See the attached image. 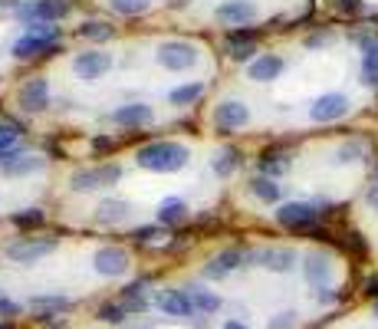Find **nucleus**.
<instances>
[{"label": "nucleus", "instance_id": "nucleus-3", "mask_svg": "<svg viewBox=\"0 0 378 329\" xmlns=\"http://www.w3.org/2000/svg\"><path fill=\"white\" fill-rule=\"evenodd\" d=\"M119 178H122V168L108 162V164H99V168H83V172H76V175L69 178V188L79 191V195H89V191H99V188L119 185Z\"/></svg>", "mask_w": 378, "mask_h": 329}, {"label": "nucleus", "instance_id": "nucleus-11", "mask_svg": "<svg viewBox=\"0 0 378 329\" xmlns=\"http://www.w3.org/2000/svg\"><path fill=\"white\" fill-rule=\"evenodd\" d=\"M214 17H217V23H224V27H244V23L257 20V7H253L250 0H224L214 10Z\"/></svg>", "mask_w": 378, "mask_h": 329}, {"label": "nucleus", "instance_id": "nucleus-44", "mask_svg": "<svg viewBox=\"0 0 378 329\" xmlns=\"http://www.w3.org/2000/svg\"><path fill=\"white\" fill-rule=\"evenodd\" d=\"M372 313H375V316H378V300H375V307H372Z\"/></svg>", "mask_w": 378, "mask_h": 329}, {"label": "nucleus", "instance_id": "nucleus-31", "mask_svg": "<svg viewBox=\"0 0 378 329\" xmlns=\"http://www.w3.org/2000/svg\"><path fill=\"white\" fill-rule=\"evenodd\" d=\"M365 155H368V142L356 139V142H346L335 152V164H356V162H362Z\"/></svg>", "mask_w": 378, "mask_h": 329}, {"label": "nucleus", "instance_id": "nucleus-39", "mask_svg": "<svg viewBox=\"0 0 378 329\" xmlns=\"http://www.w3.org/2000/svg\"><path fill=\"white\" fill-rule=\"evenodd\" d=\"M155 237H162V227H151V224H148V227H139V230H135V241H141V244H145V241H155Z\"/></svg>", "mask_w": 378, "mask_h": 329}, {"label": "nucleus", "instance_id": "nucleus-28", "mask_svg": "<svg viewBox=\"0 0 378 329\" xmlns=\"http://www.w3.org/2000/svg\"><path fill=\"white\" fill-rule=\"evenodd\" d=\"M240 162H244V158H240V148H220L217 158H214V175L217 178H230L240 168Z\"/></svg>", "mask_w": 378, "mask_h": 329}, {"label": "nucleus", "instance_id": "nucleus-33", "mask_svg": "<svg viewBox=\"0 0 378 329\" xmlns=\"http://www.w3.org/2000/svg\"><path fill=\"white\" fill-rule=\"evenodd\" d=\"M151 7V0H112V10L122 17H139Z\"/></svg>", "mask_w": 378, "mask_h": 329}, {"label": "nucleus", "instance_id": "nucleus-1", "mask_svg": "<svg viewBox=\"0 0 378 329\" xmlns=\"http://www.w3.org/2000/svg\"><path fill=\"white\" fill-rule=\"evenodd\" d=\"M191 152L188 145H178V142H151V145H141L135 152V162L139 168L145 172H155V175H172V172H181L188 164Z\"/></svg>", "mask_w": 378, "mask_h": 329}, {"label": "nucleus", "instance_id": "nucleus-19", "mask_svg": "<svg viewBox=\"0 0 378 329\" xmlns=\"http://www.w3.org/2000/svg\"><path fill=\"white\" fill-rule=\"evenodd\" d=\"M112 119L119 122V125H125V129H139V125L155 122V109L145 106V102H129V106H119Z\"/></svg>", "mask_w": 378, "mask_h": 329}, {"label": "nucleus", "instance_id": "nucleus-17", "mask_svg": "<svg viewBox=\"0 0 378 329\" xmlns=\"http://www.w3.org/2000/svg\"><path fill=\"white\" fill-rule=\"evenodd\" d=\"M283 69H286V63H283L276 53H263L247 66L250 79H257V83H273V79H280Z\"/></svg>", "mask_w": 378, "mask_h": 329}, {"label": "nucleus", "instance_id": "nucleus-45", "mask_svg": "<svg viewBox=\"0 0 378 329\" xmlns=\"http://www.w3.org/2000/svg\"><path fill=\"white\" fill-rule=\"evenodd\" d=\"M375 185H378V164H375Z\"/></svg>", "mask_w": 378, "mask_h": 329}, {"label": "nucleus", "instance_id": "nucleus-2", "mask_svg": "<svg viewBox=\"0 0 378 329\" xmlns=\"http://www.w3.org/2000/svg\"><path fill=\"white\" fill-rule=\"evenodd\" d=\"M56 36H59L56 27L36 23V27H30V30L10 46V53L17 56V59H33V56H40V53H56Z\"/></svg>", "mask_w": 378, "mask_h": 329}, {"label": "nucleus", "instance_id": "nucleus-32", "mask_svg": "<svg viewBox=\"0 0 378 329\" xmlns=\"http://www.w3.org/2000/svg\"><path fill=\"white\" fill-rule=\"evenodd\" d=\"M79 36H86V40H112V27L102 20H86L79 27Z\"/></svg>", "mask_w": 378, "mask_h": 329}, {"label": "nucleus", "instance_id": "nucleus-13", "mask_svg": "<svg viewBox=\"0 0 378 329\" xmlns=\"http://www.w3.org/2000/svg\"><path fill=\"white\" fill-rule=\"evenodd\" d=\"M250 260L273 270V274H290L293 267H296V251L293 247H267V251H257Z\"/></svg>", "mask_w": 378, "mask_h": 329}, {"label": "nucleus", "instance_id": "nucleus-23", "mask_svg": "<svg viewBox=\"0 0 378 329\" xmlns=\"http://www.w3.org/2000/svg\"><path fill=\"white\" fill-rule=\"evenodd\" d=\"M30 307H33V313H36V319H53L56 313H66L73 303L63 300V296H36Z\"/></svg>", "mask_w": 378, "mask_h": 329}, {"label": "nucleus", "instance_id": "nucleus-8", "mask_svg": "<svg viewBox=\"0 0 378 329\" xmlns=\"http://www.w3.org/2000/svg\"><path fill=\"white\" fill-rule=\"evenodd\" d=\"M250 122V109L240 99H224L214 109V129L217 132H237Z\"/></svg>", "mask_w": 378, "mask_h": 329}, {"label": "nucleus", "instance_id": "nucleus-25", "mask_svg": "<svg viewBox=\"0 0 378 329\" xmlns=\"http://www.w3.org/2000/svg\"><path fill=\"white\" fill-rule=\"evenodd\" d=\"M362 83L372 89L378 86V40L362 46Z\"/></svg>", "mask_w": 378, "mask_h": 329}, {"label": "nucleus", "instance_id": "nucleus-4", "mask_svg": "<svg viewBox=\"0 0 378 329\" xmlns=\"http://www.w3.org/2000/svg\"><path fill=\"white\" fill-rule=\"evenodd\" d=\"M155 59H158V66H164V69L181 73V69L197 66V46L195 43H184V40H168V43L158 46Z\"/></svg>", "mask_w": 378, "mask_h": 329}, {"label": "nucleus", "instance_id": "nucleus-22", "mask_svg": "<svg viewBox=\"0 0 378 329\" xmlns=\"http://www.w3.org/2000/svg\"><path fill=\"white\" fill-rule=\"evenodd\" d=\"M43 164H46V158H40V155H7V158H4V172L10 178L33 175V172H40Z\"/></svg>", "mask_w": 378, "mask_h": 329}, {"label": "nucleus", "instance_id": "nucleus-29", "mask_svg": "<svg viewBox=\"0 0 378 329\" xmlns=\"http://www.w3.org/2000/svg\"><path fill=\"white\" fill-rule=\"evenodd\" d=\"M188 296H191L195 309H201V313H217L220 309V296L204 290V286H188Z\"/></svg>", "mask_w": 378, "mask_h": 329}, {"label": "nucleus", "instance_id": "nucleus-27", "mask_svg": "<svg viewBox=\"0 0 378 329\" xmlns=\"http://www.w3.org/2000/svg\"><path fill=\"white\" fill-rule=\"evenodd\" d=\"M250 195L260 197L263 204H276V201H280V185L267 175H257L253 181H250Z\"/></svg>", "mask_w": 378, "mask_h": 329}, {"label": "nucleus", "instance_id": "nucleus-16", "mask_svg": "<svg viewBox=\"0 0 378 329\" xmlns=\"http://www.w3.org/2000/svg\"><path fill=\"white\" fill-rule=\"evenodd\" d=\"M240 267H244V253L230 247V251H220L214 260L204 263V276L207 280H224V276H230L234 270H240Z\"/></svg>", "mask_w": 378, "mask_h": 329}, {"label": "nucleus", "instance_id": "nucleus-42", "mask_svg": "<svg viewBox=\"0 0 378 329\" xmlns=\"http://www.w3.org/2000/svg\"><path fill=\"white\" fill-rule=\"evenodd\" d=\"M365 201H368V204H372V208H378V185H375V188H368Z\"/></svg>", "mask_w": 378, "mask_h": 329}, {"label": "nucleus", "instance_id": "nucleus-37", "mask_svg": "<svg viewBox=\"0 0 378 329\" xmlns=\"http://www.w3.org/2000/svg\"><path fill=\"white\" fill-rule=\"evenodd\" d=\"M362 0H332V10L342 13V17H356V13H362Z\"/></svg>", "mask_w": 378, "mask_h": 329}, {"label": "nucleus", "instance_id": "nucleus-46", "mask_svg": "<svg viewBox=\"0 0 378 329\" xmlns=\"http://www.w3.org/2000/svg\"><path fill=\"white\" fill-rule=\"evenodd\" d=\"M0 329H7V326H0Z\"/></svg>", "mask_w": 378, "mask_h": 329}, {"label": "nucleus", "instance_id": "nucleus-40", "mask_svg": "<svg viewBox=\"0 0 378 329\" xmlns=\"http://www.w3.org/2000/svg\"><path fill=\"white\" fill-rule=\"evenodd\" d=\"M17 313H20V307H17V303H10V300H4V296H0V316H17Z\"/></svg>", "mask_w": 378, "mask_h": 329}, {"label": "nucleus", "instance_id": "nucleus-30", "mask_svg": "<svg viewBox=\"0 0 378 329\" xmlns=\"http://www.w3.org/2000/svg\"><path fill=\"white\" fill-rule=\"evenodd\" d=\"M201 96H204V83H184V86L168 92L172 106H191V102H197Z\"/></svg>", "mask_w": 378, "mask_h": 329}, {"label": "nucleus", "instance_id": "nucleus-18", "mask_svg": "<svg viewBox=\"0 0 378 329\" xmlns=\"http://www.w3.org/2000/svg\"><path fill=\"white\" fill-rule=\"evenodd\" d=\"M227 50H230V59L237 63H253L257 59V36L253 33H227Z\"/></svg>", "mask_w": 378, "mask_h": 329}, {"label": "nucleus", "instance_id": "nucleus-14", "mask_svg": "<svg viewBox=\"0 0 378 329\" xmlns=\"http://www.w3.org/2000/svg\"><path fill=\"white\" fill-rule=\"evenodd\" d=\"M92 267H96V274H102V276H122L129 270V253L122 251V247H102V251H96V257H92Z\"/></svg>", "mask_w": 378, "mask_h": 329}, {"label": "nucleus", "instance_id": "nucleus-9", "mask_svg": "<svg viewBox=\"0 0 378 329\" xmlns=\"http://www.w3.org/2000/svg\"><path fill=\"white\" fill-rule=\"evenodd\" d=\"M23 112H43L50 106V79L36 76L30 83H23L20 86V96H17Z\"/></svg>", "mask_w": 378, "mask_h": 329}, {"label": "nucleus", "instance_id": "nucleus-26", "mask_svg": "<svg viewBox=\"0 0 378 329\" xmlns=\"http://www.w3.org/2000/svg\"><path fill=\"white\" fill-rule=\"evenodd\" d=\"M290 155L286 152H263L260 155V168H263V175L267 178H280V175H286V172H290Z\"/></svg>", "mask_w": 378, "mask_h": 329}, {"label": "nucleus", "instance_id": "nucleus-12", "mask_svg": "<svg viewBox=\"0 0 378 329\" xmlns=\"http://www.w3.org/2000/svg\"><path fill=\"white\" fill-rule=\"evenodd\" d=\"M349 112V99L342 92H326L313 102V109H309V119L313 122H335L342 119Z\"/></svg>", "mask_w": 378, "mask_h": 329}, {"label": "nucleus", "instance_id": "nucleus-35", "mask_svg": "<svg viewBox=\"0 0 378 329\" xmlns=\"http://www.w3.org/2000/svg\"><path fill=\"white\" fill-rule=\"evenodd\" d=\"M17 139H20V129H17V125H0V158L13 155Z\"/></svg>", "mask_w": 378, "mask_h": 329}, {"label": "nucleus", "instance_id": "nucleus-15", "mask_svg": "<svg viewBox=\"0 0 378 329\" xmlns=\"http://www.w3.org/2000/svg\"><path fill=\"white\" fill-rule=\"evenodd\" d=\"M302 274L309 280V286L316 290H326L329 280H332V260L326 257V253H306V260H302Z\"/></svg>", "mask_w": 378, "mask_h": 329}, {"label": "nucleus", "instance_id": "nucleus-38", "mask_svg": "<svg viewBox=\"0 0 378 329\" xmlns=\"http://www.w3.org/2000/svg\"><path fill=\"white\" fill-rule=\"evenodd\" d=\"M293 326H296V313L293 309H283V313H276L270 319V329H293Z\"/></svg>", "mask_w": 378, "mask_h": 329}, {"label": "nucleus", "instance_id": "nucleus-21", "mask_svg": "<svg viewBox=\"0 0 378 329\" xmlns=\"http://www.w3.org/2000/svg\"><path fill=\"white\" fill-rule=\"evenodd\" d=\"M129 211H132L129 201H122V197H102L92 218H96V224H119V220L129 218Z\"/></svg>", "mask_w": 378, "mask_h": 329}, {"label": "nucleus", "instance_id": "nucleus-5", "mask_svg": "<svg viewBox=\"0 0 378 329\" xmlns=\"http://www.w3.org/2000/svg\"><path fill=\"white\" fill-rule=\"evenodd\" d=\"M56 244H59L56 237H20L17 244L7 247V257H10L13 263H36L40 257L53 253Z\"/></svg>", "mask_w": 378, "mask_h": 329}, {"label": "nucleus", "instance_id": "nucleus-41", "mask_svg": "<svg viewBox=\"0 0 378 329\" xmlns=\"http://www.w3.org/2000/svg\"><path fill=\"white\" fill-rule=\"evenodd\" d=\"M365 293H368V296H375V300H378V276H368V284H365Z\"/></svg>", "mask_w": 378, "mask_h": 329}, {"label": "nucleus", "instance_id": "nucleus-20", "mask_svg": "<svg viewBox=\"0 0 378 329\" xmlns=\"http://www.w3.org/2000/svg\"><path fill=\"white\" fill-rule=\"evenodd\" d=\"M158 307H162L168 316H191V313H195V303H191L188 290H162V293H158Z\"/></svg>", "mask_w": 378, "mask_h": 329}, {"label": "nucleus", "instance_id": "nucleus-24", "mask_svg": "<svg viewBox=\"0 0 378 329\" xmlns=\"http://www.w3.org/2000/svg\"><path fill=\"white\" fill-rule=\"evenodd\" d=\"M158 220L162 224H184L188 220V204H184L181 197H164L162 204H158Z\"/></svg>", "mask_w": 378, "mask_h": 329}, {"label": "nucleus", "instance_id": "nucleus-7", "mask_svg": "<svg viewBox=\"0 0 378 329\" xmlns=\"http://www.w3.org/2000/svg\"><path fill=\"white\" fill-rule=\"evenodd\" d=\"M108 69H112V53H106V50H86V53H79L73 59V73L79 79H86V83L106 76Z\"/></svg>", "mask_w": 378, "mask_h": 329}, {"label": "nucleus", "instance_id": "nucleus-6", "mask_svg": "<svg viewBox=\"0 0 378 329\" xmlns=\"http://www.w3.org/2000/svg\"><path fill=\"white\" fill-rule=\"evenodd\" d=\"M316 218H319L316 204H306V201H286V204H280V208H276V220H280L283 227L300 230V234L313 227Z\"/></svg>", "mask_w": 378, "mask_h": 329}, {"label": "nucleus", "instance_id": "nucleus-36", "mask_svg": "<svg viewBox=\"0 0 378 329\" xmlns=\"http://www.w3.org/2000/svg\"><path fill=\"white\" fill-rule=\"evenodd\" d=\"M129 316L122 303H102L99 307V319H106V323H122V319Z\"/></svg>", "mask_w": 378, "mask_h": 329}, {"label": "nucleus", "instance_id": "nucleus-34", "mask_svg": "<svg viewBox=\"0 0 378 329\" xmlns=\"http://www.w3.org/2000/svg\"><path fill=\"white\" fill-rule=\"evenodd\" d=\"M10 220L17 224V227H40V224L46 220V214L40 208H27V211H17Z\"/></svg>", "mask_w": 378, "mask_h": 329}, {"label": "nucleus", "instance_id": "nucleus-10", "mask_svg": "<svg viewBox=\"0 0 378 329\" xmlns=\"http://www.w3.org/2000/svg\"><path fill=\"white\" fill-rule=\"evenodd\" d=\"M69 13L66 0H30L27 7H20L23 20H40V23H56Z\"/></svg>", "mask_w": 378, "mask_h": 329}, {"label": "nucleus", "instance_id": "nucleus-43", "mask_svg": "<svg viewBox=\"0 0 378 329\" xmlns=\"http://www.w3.org/2000/svg\"><path fill=\"white\" fill-rule=\"evenodd\" d=\"M224 329H247L244 323H224Z\"/></svg>", "mask_w": 378, "mask_h": 329}]
</instances>
